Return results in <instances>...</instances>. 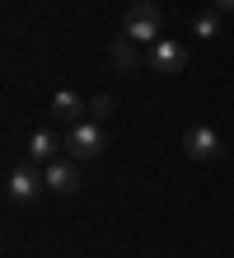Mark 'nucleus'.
Masks as SVG:
<instances>
[{
  "instance_id": "f257e3e1",
  "label": "nucleus",
  "mask_w": 234,
  "mask_h": 258,
  "mask_svg": "<svg viewBox=\"0 0 234 258\" xmlns=\"http://www.w3.org/2000/svg\"><path fill=\"white\" fill-rule=\"evenodd\" d=\"M160 24H164V14L150 0H131L127 14H122V33L131 42H160Z\"/></svg>"
},
{
  "instance_id": "f03ea898",
  "label": "nucleus",
  "mask_w": 234,
  "mask_h": 258,
  "mask_svg": "<svg viewBox=\"0 0 234 258\" xmlns=\"http://www.w3.org/2000/svg\"><path fill=\"white\" fill-rule=\"evenodd\" d=\"M66 155L70 160H99L103 155V127L99 122H75L66 132Z\"/></svg>"
},
{
  "instance_id": "7ed1b4c3",
  "label": "nucleus",
  "mask_w": 234,
  "mask_h": 258,
  "mask_svg": "<svg viewBox=\"0 0 234 258\" xmlns=\"http://www.w3.org/2000/svg\"><path fill=\"white\" fill-rule=\"evenodd\" d=\"M187 66V47L178 38H160V42H150V71L154 75H178Z\"/></svg>"
},
{
  "instance_id": "20e7f679",
  "label": "nucleus",
  "mask_w": 234,
  "mask_h": 258,
  "mask_svg": "<svg viewBox=\"0 0 234 258\" xmlns=\"http://www.w3.org/2000/svg\"><path fill=\"white\" fill-rule=\"evenodd\" d=\"M47 188H52V192H61V197H70V192H80V160H52V164H47Z\"/></svg>"
},
{
  "instance_id": "39448f33",
  "label": "nucleus",
  "mask_w": 234,
  "mask_h": 258,
  "mask_svg": "<svg viewBox=\"0 0 234 258\" xmlns=\"http://www.w3.org/2000/svg\"><path fill=\"white\" fill-rule=\"evenodd\" d=\"M183 150L192 160H220L225 155V146H220V136H215V127H192L183 136Z\"/></svg>"
},
{
  "instance_id": "423d86ee",
  "label": "nucleus",
  "mask_w": 234,
  "mask_h": 258,
  "mask_svg": "<svg viewBox=\"0 0 234 258\" xmlns=\"http://www.w3.org/2000/svg\"><path fill=\"white\" fill-rule=\"evenodd\" d=\"M42 183L47 178H38L28 164H19V169H10V178H5V197L10 202H33V197L42 192Z\"/></svg>"
},
{
  "instance_id": "0eeeda50",
  "label": "nucleus",
  "mask_w": 234,
  "mask_h": 258,
  "mask_svg": "<svg viewBox=\"0 0 234 258\" xmlns=\"http://www.w3.org/2000/svg\"><path fill=\"white\" fill-rule=\"evenodd\" d=\"M47 113L52 117H61V122H85V113H89V103L80 99V94H70V89H61V94H52V103H47Z\"/></svg>"
},
{
  "instance_id": "6e6552de",
  "label": "nucleus",
  "mask_w": 234,
  "mask_h": 258,
  "mask_svg": "<svg viewBox=\"0 0 234 258\" xmlns=\"http://www.w3.org/2000/svg\"><path fill=\"white\" fill-rule=\"evenodd\" d=\"M61 150H66V141H61L56 132H33V136H28V160L52 164V160H61Z\"/></svg>"
},
{
  "instance_id": "1a4fd4ad",
  "label": "nucleus",
  "mask_w": 234,
  "mask_h": 258,
  "mask_svg": "<svg viewBox=\"0 0 234 258\" xmlns=\"http://www.w3.org/2000/svg\"><path fill=\"white\" fill-rule=\"evenodd\" d=\"M108 56H113V66H117V71H136V42H131L127 33H122V38H113Z\"/></svg>"
},
{
  "instance_id": "9d476101",
  "label": "nucleus",
  "mask_w": 234,
  "mask_h": 258,
  "mask_svg": "<svg viewBox=\"0 0 234 258\" xmlns=\"http://www.w3.org/2000/svg\"><path fill=\"white\" fill-rule=\"evenodd\" d=\"M192 33H197V38H206V42H215V38H220V10L197 14V19H192Z\"/></svg>"
},
{
  "instance_id": "9b49d317",
  "label": "nucleus",
  "mask_w": 234,
  "mask_h": 258,
  "mask_svg": "<svg viewBox=\"0 0 234 258\" xmlns=\"http://www.w3.org/2000/svg\"><path fill=\"white\" fill-rule=\"evenodd\" d=\"M108 113H113V99H108V94H94L89 99V117L99 122V117H108Z\"/></svg>"
},
{
  "instance_id": "f8f14e48",
  "label": "nucleus",
  "mask_w": 234,
  "mask_h": 258,
  "mask_svg": "<svg viewBox=\"0 0 234 258\" xmlns=\"http://www.w3.org/2000/svg\"><path fill=\"white\" fill-rule=\"evenodd\" d=\"M215 10H220V14H234V0H215Z\"/></svg>"
}]
</instances>
